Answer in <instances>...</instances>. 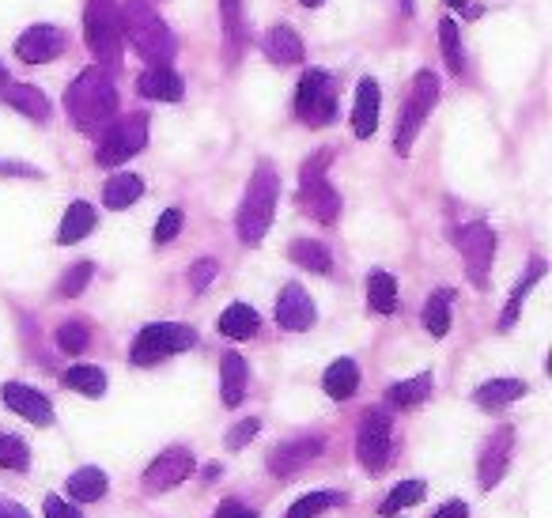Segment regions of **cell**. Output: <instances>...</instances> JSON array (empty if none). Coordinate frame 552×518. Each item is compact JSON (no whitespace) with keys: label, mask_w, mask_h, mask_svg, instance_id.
I'll use <instances>...</instances> for the list:
<instances>
[{"label":"cell","mask_w":552,"mask_h":518,"mask_svg":"<svg viewBox=\"0 0 552 518\" xmlns=\"http://www.w3.org/2000/svg\"><path fill=\"white\" fill-rule=\"evenodd\" d=\"M65 110H69L72 125L84 133H95L99 125H106L118 114V91H114L110 72L103 65H91V69L80 72L65 91Z\"/></svg>","instance_id":"obj_1"},{"label":"cell","mask_w":552,"mask_h":518,"mask_svg":"<svg viewBox=\"0 0 552 518\" xmlns=\"http://www.w3.org/2000/svg\"><path fill=\"white\" fill-rule=\"evenodd\" d=\"M121 35L133 42V50L144 57V61H152V65H167L178 50V42H174L171 27L159 19V12L148 4V0H121Z\"/></svg>","instance_id":"obj_2"},{"label":"cell","mask_w":552,"mask_h":518,"mask_svg":"<svg viewBox=\"0 0 552 518\" xmlns=\"http://www.w3.org/2000/svg\"><path fill=\"white\" fill-rule=\"evenodd\" d=\"M276 201H280V174L273 171V163L261 159L258 171L250 174V186L239 205V239L246 246H258L265 239V231L273 224Z\"/></svg>","instance_id":"obj_3"},{"label":"cell","mask_w":552,"mask_h":518,"mask_svg":"<svg viewBox=\"0 0 552 518\" xmlns=\"http://www.w3.org/2000/svg\"><path fill=\"white\" fill-rule=\"evenodd\" d=\"M326 163L329 156H314L303 163V174H299V205L303 212H311L318 224H337V216H341V193L329 186L326 178Z\"/></svg>","instance_id":"obj_4"},{"label":"cell","mask_w":552,"mask_h":518,"mask_svg":"<svg viewBox=\"0 0 552 518\" xmlns=\"http://www.w3.org/2000/svg\"><path fill=\"white\" fill-rule=\"evenodd\" d=\"M197 345V333L182 322H152L137 333L133 341V363L137 367H152V363L167 360V356H178L186 348Z\"/></svg>","instance_id":"obj_5"},{"label":"cell","mask_w":552,"mask_h":518,"mask_svg":"<svg viewBox=\"0 0 552 518\" xmlns=\"http://www.w3.org/2000/svg\"><path fill=\"white\" fill-rule=\"evenodd\" d=\"M439 103V76L435 72H416V84L409 91V103L397 118V133H394V148L397 156H409L413 152V140L420 133V125L428 121L432 106Z\"/></svg>","instance_id":"obj_6"},{"label":"cell","mask_w":552,"mask_h":518,"mask_svg":"<svg viewBox=\"0 0 552 518\" xmlns=\"http://www.w3.org/2000/svg\"><path fill=\"white\" fill-rule=\"evenodd\" d=\"M84 38H87V50L95 53L103 65H118L121 19H118V4H114V0H87Z\"/></svg>","instance_id":"obj_7"},{"label":"cell","mask_w":552,"mask_h":518,"mask_svg":"<svg viewBox=\"0 0 552 518\" xmlns=\"http://www.w3.org/2000/svg\"><path fill=\"white\" fill-rule=\"evenodd\" d=\"M295 114H299L303 125H311V129H322V125H329V121L337 118V91H333L329 72L322 69L303 72L299 95H295Z\"/></svg>","instance_id":"obj_8"},{"label":"cell","mask_w":552,"mask_h":518,"mask_svg":"<svg viewBox=\"0 0 552 518\" xmlns=\"http://www.w3.org/2000/svg\"><path fill=\"white\" fill-rule=\"evenodd\" d=\"M148 144V118L144 114H129V118L114 121L103 133L99 148H95V159L103 167H121L125 159H133Z\"/></svg>","instance_id":"obj_9"},{"label":"cell","mask_w":552,"mask_h":518,"mask_svg":"<svg viewBox=\"0 0 552 518\" xmlns=\"http://www.w3.org/2000/svg\"><path fill=\"white\" fill-rule=\"evenodd\" d=\"M394 435H390V413L386 409H371V413H363L360 420V432H356V458H360V466L367 473H382L386 462H390V443Z\"/></svg>","instance_id":"obj_10"},{"label":"cell","mask_w":552,"mask_h":518,"mask_svg":"<svg viewBox=\"0 0 552 518\" xmlns=\"http://www.w3.org/2000/svg\"><path fill=\"white\" fill-rule=\"evenodd\" d=\"M454 246L462 250V258L469 265V280L484 288L488 284V265H492V254H496V235H492V227L488 224H466L454 231Z\"/></svg>","instance_id":"obj_11"},{"label":"cell","mask_w":552,"mask_h":518,"mask_svg":"<svg viewBox=\"0 0 552 518\" xmlns=\"http://www.w3.org/2000/svg\"><path fill=\"white\" fill-rule=\"evenodd\" d=\"M322 447H326V439L322 435H299V439H288V443H280L276 450H269V473H273L276 481H288V477H295L299 469H307L322 454Z\"/></svg>","instance_id":"obj_12"},{"label":"cell","mask_w":552,"mask_h":518,"mask_svg":"<svg viewBox=\"0 0 552 518\" xmlns=\"http://www.w3.org/2000/svg\"><path fill=\"white\" fill-rule=\"evenodd\" d=\"M193 466H197V462H193V454L186 447L163 450L156 462L144 469V488H148V492H167V488L186 481L193 473Z\"/></svg>","instance_id":"obj_13"},{"label":"cell","mask_w":552,"mask_h":518,"mask_svg":"<svg viewBox=\"0 0 552 518\" xmlns=\"http://www.w3.org/2000/svg\"><path fill=\"white\" fill-rule=\"evenodd\" d=\"M16 53L19 61H27V65H50L53 57L65 53V31L61 27H50V23H38V27L19 35Z\"/></svg>","instance_id":"obj_14"},{"label":"cell","mask_w":552,"mask_h":518,"mask_svg":"<svg viewBox=\"0 0 552 518\" xmlns=\"http://www.w3.org/2000/svg\"><path fill=\"white\" fill-rule=\"evenodd\" d=\"M511 450H515V428H500V432L484 443L481 466H477V477H481L484 492L503 481V473L511 466Z\"/></svg>","instance_id":"obj_15"},{"label":"cell","mask_w":552,"mask_h":518,"mask_svg":"<svg viewBox=\"0 0 552 518\" xmlns=\"http://www.w3.org/2000/svg\"><path fill=\"white\" fill-rule=\"evenodd\" d=\"M314 299L299 284H284L280 288V299H276V322L288 329V333H303V329L314 326Z\"/></svg>","instance_id":"obj_16"},{"label":"cell","mask_w":552,"mask_h":518,"mask_svg":"<svg viewBox=\"0 0 552 518\" xmlns=\"http://www.w3.org/2000/svg\"><path fill=\"white\" fill-rule=\"evenodd\" d=\"M0 398H4V405H8L12 413L23 416V420H31V424H38V428H50L53 424V405L42 398L38 390L23 386V382H4Z\"/></svg>","instance_id":"obj_17"},{"label":"cell","mask_w":552,"mask_h":518,"mask_svg":"<svg viewBox=\"0 0 552 518\" xmlns=\"http://www.w3.org/2000/svg\"><path fill=\"white\" fill-rule=\"evenodd\" d=\"M379 106H382V91L371 76H363L356 87V106H352V133L360 140H367L379 129Z\"/></svg>","instance_id":"obj_18"},{"label":"cell","mask_w":552,"mask_h":518,"mask_svg":"<svg viewBox=\"0 0 552 518\" xmlns=\"http://www.w3.org/2000/svg\"><path fill=\"white\" fill-rule=\"evenodd\" d=\"M140 95L144 99H159V103H178L182 99V76L174 69H167V65H152V69L140 76Z\"/></svg>","instance_id":"obj_19"},{"label":"cell","mask_w":552,"mask_h":518,"mask_svg":"<svg viewBox=\"0 0 552 518\" xmlns=\"http://www.w3.org/2000/svg\"><path fill=\"white\" fill-rule=\"evenodd\" d=\"M0 99L8 106H16L19 114H27V118H35V121L50 118V99H46L35 84H16V80H8V84L0 87Z\"/></svg>","instance_id":"obj_20"},{"label":"cell","mask_w":552,"mask_h":518,"mask_svg":"<svg viewBox=\"0 0 552 518\" xmlns=\"http://www.w3.org/2000/svg\"><path fill=\"white\" fill-rule=\"evenodd\" d=\"M246 382H250V367L242 360L239 352H227L224 363H220V390H224V405H242L246 398Z\"/></svg>","instance_id":"obj_21"},{"label":"cell","mask_w":552,"mask_h":518,"mask_svg":"<svg viewBox=\"0 0 552 518\" xmlns=\"http://www.w3.org/2000/svg\"><path fill=\"white\" fill-rule=\"evenodd\" d=\"M322 386L333 401H348L356 390H360V367L352 360H333L322 375Z\"/></svg>","instance_id":"obj_22"},{"label":"cell","mask_w":552,"mask_h":518,"mask_svg":"<svg viewBox=\"0 0 552 518\" xmlns=\"http://www.w3.org/2000/svg\"><path fill=\"white\" fill-rule=\"evenodd\" d=\"M265 53H269V61H276V65H299L303 61V38L295 35L292 27H273L269 35H265Z\"/></svg>","instance_id":"obj_23"},{"label":"cell","mask_w":552,"mask_h":518,"mask_svg":"<svg viewBox=\"0 0 552 518\" xmlns=\"http://www.w3.org/2000/svg\"><path fill=\"white\" fill-rule=\"evenodd\" d=\"M261 318L254 307H246V303H231L224 314H220V333L231 337V341H250L254 333H258Z\"/></svg>","instance_id":"obj_24"},{"label":"cell","mask_w":552,"mask_h":518,"mask_svg":"<svg viewBox=\"0 0 552 518\" xmlns=\"http://www.w3.org/2000/svg\"><path fill=\"white\" fill-rule=\"evenodd\" d=\"M522 394H526V382L522 379H492L473 390V401H477L481 409H503V405H511V401L522 398Z\"/></svg>","instance_id":"obj_25"},{"label":"cell","mask_w":552,"mask_h":518,"mask_svg":"<svg viewBox=\"0 0 552 518\" xmlns=\"http://www.w3.org/2000/svg\"><path fill=\"white\" fill-rule=\"evenodd\" d=\"M545 277V258H534L530 261V269H526V277L515 284V292H511V299H507V307H503V318H500V329L507 333V329L518 322V311H522V303H526V295L534 292V284Z\"/></svg>","instance_id":"obj_26"},{"label":"cell","mask_w":552,"mask_h":518,"mask_svg":"<svg viewBox=\"0 0 552 518\" xmlns=\"http://www.w3.org/2000/svg\"><path fill=\"white\" fill-rule=\"evenodd\" d=\"M432 386H435L432 375H416V379L394 382V386L386 390V401H390L394 409H416V405H424V401L432 398Z\"/></svg>","instance_id":"obj_27"},{"label":"cell","mask_w":552,"mask_h":518,"mask_svg":"<svg viewBox=\"0 0 552 518\" xmlns=\"http://www.w3.org/2000/svg\"><path fill=\"white\" fill-rule=\"evenodd\" d=\"M91 227H95V208L87 205V201H72L69 212H65V220H61L57 242H61V246H72V242L87 239V235H91Z\"/></svg>","instance_id":"obj_28"},{"label":"cell","mask_w":552,"mask_h":518,"mask_svg":"<svg viewBox=\"0 0 552 518\" xmlns=\"http://www.w3.org/2000/svg\"><path fill=\"white\" fill-rule=\"evenodd\" d=\"M140 193H144V182H140L137 174H114V178L106 182L103 201H106V208H114V212H121V208L137 205Z\"/></svg>","instance_id":"obj_29"},{"label":"cell","mask_w":552,"mask_h":518,"mask_svg":"<svg viewBox=\"0 0 552 518\" xmlns=\"http://www.w3.org/2000/svg\"><path fill=\"white\" fill-rule=\"evenodd\" d=\"M106 488H110V481H106L103 469H95V466L76 469V473L69 477V496H72V500H84V503L103 500Z\"/></svg>","instance_id":"obj_30"},{"label":"cell","mask_w":552,"mask_h":518,"mask_svg":"<svg viewBox=\"0 0 552 518\" xmlns=\"http://www.w3.org/2000/svg\"><path fill=\"white\" fill-rule=\"evenodd\" d=\"M288 258H292L299 269H311V273H329V269H333L329 250L314 239H295L292 246H288Z\"/></svg>","instance_id":"obj_31"},{"label":"cell","mask_w":552,"mask_h":518,"mask_svg":"<svg viewBox=\"0 0 552 518\" xmlns=\"http://www.w3.org/2000/svg\"><path fill=\"white\" fill-rule=\"evenodd\" d=\"M450 299H454V292L450 288H439V292L424 303V311H420V322H424V329L432 333V337H447L450 329Z\"/></svg>","instance_id":"obj_32"},{"label":"cell","mask_w":552,"mask_h":518,"mask_svg":"<svg viewBox=\"0 0 552 518\" xmlns=\"http://www.w3.org/2000/svg\"><path fill=\"white\" fill-rule=\"evenodd\" d=\"M367 303H371V311L379 314H394L397 311V280L390 273H371L367 277Z\"/></svg>","instance_id":"obj_33"},{"label":"cell","mask_w":552,"mask_h":518,"mask_svg":"<svg viewBox=\"0 0 552 518\" xmlns=\"http://www.w3.org/2000/svg\"><path fill=\"white\" fill-rule=\"evenodd\" d=\"M61 382H65L69 390H76V394H87V398H103L106 394V375L99 371V367H87V363L69 367Z\"/></svg>","instance_id":"obj_34"},{"label":"cell","mask_w":552,"mask_h":518,"mask_svg":"<svg viewBox=\"0 0 552 518\" xmlns=\"http://www.w3.org/2000/svg\"><path fill=\"white\" fill-rule=\"evenodd\" d=\"M424 500V481H401L394 488V492H390V496H386V500H382V507H379V515H397V511H401V507H416V503Z\"/></svg>","instance_id":"obj_35"},{"label":"cell","mask_w":552,"mask_h":518,"mask_svg":"<svg viewBox=\"0 0 552 518\" xmlns=\"http://www.w3.org/2000/svg\"><path fill=\"white\" fill-rule=\"evenodd\" d=\"M31 466V450L19 435H4L0 432V469H12V473H23Z\"/></svg>","instance_id":"obj_36"},{"label":"cell","mask_w":552,"mask_h":518,"mask_svg":"<svg viewBox=\"0 0 552 518\" xmlns=\"http://www.w3.org/2000/svg\"><path fill=\"white\" fill-rule=\"evenodd\" d=\"M439 42H443V57H447L450 72L462 76L466 57H462V42H458V23H454V19H443V23H439Z\"/></svg>","instance_id":"obj_37"},{"label":"cell","mask_w":552,"mask_h":518,"mask_svg":"<svg viewBox=\"0 0 552 518\" xmlns=\"http://www.w3.org/2000/svg\"><path fill=\"white\" fill-rule=\"evenodd\" d=\"M337 503H341L337 492H311V496H303V500L292 503L288 518H318L326 507H337Z\"/></svg>","instance_id":"obj_38"},{"label":"cell","mask_w":552,"mask_h":518,"mask_svg":"<svg viewBox=\"0 0 552 518\" xmlns=\"http://www.w3.org/2000/svg\"><path fill=\"white\" fill-rule=\"evenodd\" d=\"M91 277H95V265L91 261H80V265H72L69 273L61 277V284H57V295L61 299H72V295H80L91 284Z\"/></svg>","instance_id":"obj_39"},{"label":"cell","mask_w":552,"mask_h":518,"mask_svg":"<svg viewBox=\"0 0 552 518\" xmlns=\"http://www.w3.org/2000/svg\"><path fill=\"white\" fill-rule=\"evenodd\" d=\"M220 23H224V35L231 42V50L242 46V0H220Z\"/></svg>","instance_id":"obj_40"},{"label":"cell","mask_w":552,"mask_h":518,"mask_svg":"<svg viewBox=\"0 0 552 518\" xmlns=\"http://www.w3.org/2000/svg\"><path fill=\"white\" fill-rule=\"evenodd\" d=\"M87 345H91V333H87L84 322H65V326L57 329V348H61V352L76 356V352H84Z\"/></svg>","instance_id":"obj_41"},{"label":"cell","mask_w":552,"mask_h":518,"mask_svg":"<svg viewBox=\"0 0 552 518\" xmlns=\"http://www.w3.org/2000/svg\"><path fill=\"white\" fill-rule=\"evenodd\" d=\"M178 231H182V208H167V212L156 220V235H152V239H156V246H163V242H171Z\"/></svg>","instance_id":"obj_42"},{"label":"cell","mask_w":552,"mask_h":518,"mask_svg":"<svg viewBox=\"0 0 552 518\" xmlns=\"http://www.w3.org/2000/svg\"><path fill=\"white\" fill-rule=\"evenodd\" d=\"M258 432H261V420H258V416H246V420H239V424H235V428L227 432V447H231V450H242Z\"/></svg>","instance_id":"obj_43"},{"label":"cell","mask_w":552,"mask_h":518,"mask_svg":"<svg viewBox=\"0 0 552 518\" xmlns=\"http://www.w3.org/2000/svg\"><path fill=\"white\" fill-rule=\"evenodd\" d=\"M216 273H220V265H216L212 258H201V261H197V265L190 269V288H193V292H205L208 280L216 277Z\"/></svg>","instance_id":"obj_44"},{"label":"cell","mask_w":552,"mask_h":518,"mask_svg":"<svg viewBox=\"0 0 552 518\" xmlns=\"http://www.w3.org/2000/svg\"><path fill=\"white\" fill-rule=\"evenodd\" d=\"M42 511H46V518H84L69 500H61V496H46V507Z\"/></svg>","instance_id":"obj_45"},{"label":"cell","mask_w":552,"mask_h":518,"mask_svg":"<svg viewBox=\"0 0 552 518\" xmlns=\"http://www.w3.org/2000/svg\"><path fill=\"white\" fill-rule=\"evenodd\" d=\"M0 174H16V178H42L38 167H27V163H0Z\"/></svg>","instance_id":"obj_46"},{"label":"cell","mask_w":552,"mask_h":518,"mask_svg":"<svg viewBox=\"0 0 552 518\" xmlns=\"http://www.w3.org/2000/svg\"><path fill=\"white\" fill-rule=\"evenodd\" d=\"M435 518H469V507L462 500H450L447 507H439Z\"/></svg>","instance_id":"obj_47"},{"label":"cell","mask_w":552,"mask_h":518,"mask_svg":"<svg viewBox=\"0 0 552 518\" xmlns=\"http://www.w3.org/2000/svg\"><path fill=\"white\" fill-rule=\"evenodd\" d=\"M216 518H258V515H254V511H246V507H239V503H227V507L216 511Z\"/></svg>","instance_id":"obj_48"},{"label":"cell","mask_w":552,"mask_h":518,"mask_svg":"<svg viewBox=\"0 0 552 518\" xmlns=\"http://www.w3.org/2000/svg\"><path fill=\"white\" fill-rule=\"evenodd\" d=\"M0 518H31L16 500H0Z\"/></svg>","instance_id":"obj_49"},{"label":"cell","mask_w":552,"mask_h":518,"mask_svg":"<svg viewBox=\"0 0 552 518\" xmlns=\"http://www.w3.org/2000/svg\"><path fill=\"white\" fill-rule=\"evenodd\" d=\"M220 473H224V466H216V462H212V466H205V481H216Z\"/></svg>","instance_id":"obj_50"},{"label":"cell","mask_w":552,"mask_h":518,"mask_svg":"<svg viewBox=\"0 0 552 518\" xmlns=\"http://www.w3.org/2000/svg\"><path fill=\"white\" fill-rule=\"evenodd\" d=\"M450 8H466V0H447Z\"/></svg>","instance_id":"obj_51"},{"label":"cell","mask_w":552,"mask_h":518,"mask_svg":"<svg viewBox=\"0 0 552 518\" xmlns=\"http://www.w3.org/2000/svg\"><path fill=\"white\" fill-rule=\"evenodd\" d=\"M8 84V72H4V65H0V87Z\"/></svg>","instance_id":"obj_52"},{"label":"cell","mask_w":552,"mask_h":518,"mask_svg":"<svg viewBox=\"0 0 552 518\" xmlns=\"http://www.w3.org/2000/svg\"><path fill=\"white\" fill-rule=\"evenodd\" d=\"M299 4H307V8H318V4H322V0H299Z\"/></svg>","instance_id":"obj_53"}]
</instances>
